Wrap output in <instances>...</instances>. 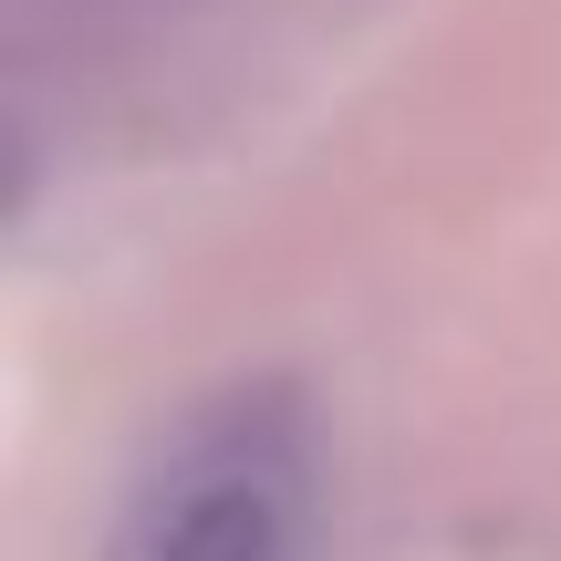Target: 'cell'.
Masks as SVG:
<instances>
[{"mask_svg":"<svg viewBox=\"0 0 561 561\" xmlns=\"http://www.w3.org/2000/svg\"><path fill=\"white\" fill-rule=\"evenodd\" d=\"M322 541V437L291 385L187 405L157 458L125 479L104 561H312Z\"/></svg>","mask_w":561,"mask_h":561,"instance_id":"obj_1","label":"cell"}]
</instances>
